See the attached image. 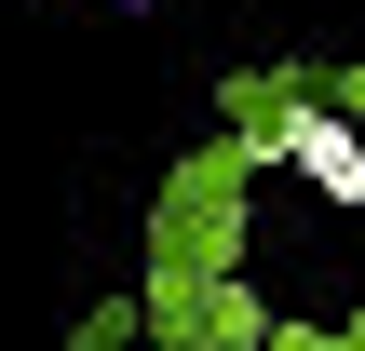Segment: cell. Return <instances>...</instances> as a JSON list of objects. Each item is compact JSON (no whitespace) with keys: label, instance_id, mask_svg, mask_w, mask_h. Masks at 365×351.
Returning a JSON list of instances; mask_svg holds the SVG:
<instances>
[{"label":"cell","instance_id":"obj_3","mask_svg":"<svg viewBox=\"0 0 365 351\" xmlns=\"http://www.w3.org/2000/svg\"><path fill=\"white\" fill-rule=\"evenodd\" d=\"M122 14H163V0H122Z\"/></svg>","mask_w":365,"mask_h":351},{"label":"cell","instance_id":"obj_2","mask_svg":"<svg viewBox=\"0 0 365 351\" xmlns=\"http://www.w3.org/2000/svg\"><path fill=\"white\" fill-rule=\"evenodd\" d=\"M135 325H149V311H135V298H95V311H81V325H68V351H135Z\"/></svg>","mask_w":365,"mask_h":351},{"label":"cell","instance_id":"obj_1","mask_svg":"<svg viewBox=\"0 0 365 351\" xmlns=\"http://www.w3.org/2000/svg\"><path fill=\"white\" fill-rule=\"evenodd\" d=\"M244 162H271V176L325 189V203H365V122L352 108H271V122L244 135Z\"/></svg>","mask_w":365,"mask_h":351}]
</instances>
